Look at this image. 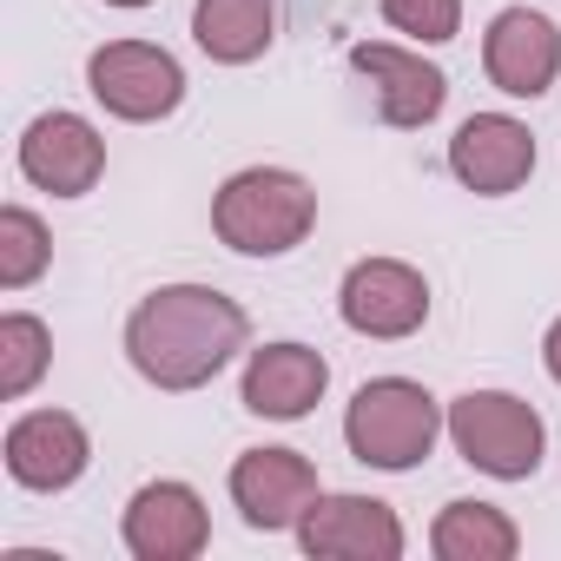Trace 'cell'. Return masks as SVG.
I'll return each instance as SVG.
<instances>
[{
	"mask_svg": "<svg viewBox=\"0 0 561 561\" xmlns=\"http://www.w3.org/2000/svg\"><path fill=\"white\" fill-rule=\"evenodd\" d=\"M251 337L238 298L211 285H159L126 318V357L152 390H205Z\"/></svg>",
	"mask_w": 561,
	"mask_h": 561,
	"instance_id": "cell-1",
	"label": "cell"
},
{
	"mask_svg": "<svg viewBox=\"0 0 561 561\" xmlns=\"http://www.w3.org/2000/svg\"><path fill=\"white\" fill-rule=\"evenodd\" d=\"M311 225H318V192H311V179H298L285 165L231 172L211 198V231L244 257H285L311 238Z\"/></svg>",
	"mask_w": 561,
	"mask_h": 561,
	"instance_id": "cell-2",
	"label": "cell"
},
{
	"mask_svg": "<svg viewBox=\"0 0 561 561\" xmlns=\"http://www.w3.org/2000/svg\"><path fill=\"white\" fill-rule=\"evenodd\" d=\"M443 430H449L443 403H436L423 383H410V377H377V383H364V390L351 397V410H344V443H351V456H357L364 469H390V476L416 469V462L436 449Z\"/></svg>",
	"mask_w": 561,
	"mask_h": 561,
	"instance_id": "cell-3",
	"label": "cell"
},
{
	"mask_svg": "<svg viewBox=\"0 0 561 561\" xmlns=\"http://www.w3.org/2000/svg\"><path fill=\"white\" fill-rule=\"evenodd\" d=\"M449 443L469 469H482L495 482H528L541 469L548 423L535 403H522L508 390H469L449 403Z\"/></svg>",
	"mask_w": 561,
	"mask_h": 561,
	"instance_id": "cell-4",
	"label": "cell"
},
{
	"mask_svg": "<svg viewBox=\"0 0 561 561\" xmlns=\"http://www.w3.org/2000/svg\"><path fill=\"white\" fill-rule=\"evenodd\" d=\"M87 87H93V100H100L113 119L146 126V119L179 113V100H185V67H179L165 47H152V41H106V47H93V60H87Z\"/></svg>",
	"mask_w": 561,
	"mask_h": 561,
	"instance_id": "cell-5",
	"label": "cell"
},
{
	"mask_svg": "<svg viewBox=\"0 0 561 561\" xmlns=\"http://www.w3.org/2000/svg\"><path fill=\"white\" fill-rule=\"evenodd\" d=\"M337 311L357 337H377V344H397V337H416L423 318H430V285L423 271L403 264V257H357L344 271V291H337Z\"/></svg>",
	"mask_w": 561,
	"mask_h": 561,
	"instance_id": "cell-6",
	"label": "cell"
},
{
	"mask_svg": "<svg viewBox=\"0 0 561 561\" xmlns=\"http://www.w3.org/2000/svg\"><path fill=\"white\" fill-rule=\"evenodd\" d=\"M318 495H324L318 489V469L298 449H244L231 462V502H238L244 528H264V535L298 528Z\"/></svg>",
	"mask_w": 561,
	"mask_h": 561,
	"instance_id": "cell-7",
	"label": "cell"
},
{
	"mask_svg": "<svg viewBox=\"0 0 561 561\" xmlns=\"http://www.w3.org/2000/svg\"><path fill=\"white\" fill-rule=\"evenodd\" d=\"M298 541L318 561H397L403 554V522L377 495H318L298 522Z\"/></svg>",
	"mask_w": 561,
	"mask_h": 561,
	"instance_id": "cell-8",
	"label": "cell"
},
{
	"mask_svg": "<svg viewBox=\"0 0 561 561\" xmlns=\"http://www.w3.org/2000/svg\"><path fill=\"white\" fill-rule=\"evenodd\" d=\"M482 67L508 100H541L561 73V27L535 8H502L482 34Z\"/></svg>",
	"mask_w": 561,
	"mask_h": 561,
	"instance_id": "cell-9",
	"label": "cell"
},
{
	"mask_svg": "<svg viewBox=\"0 0 561 561\" xmlns=\"http://www.w3.org/2000/svg\"><path fill=\"white\" fill-rule=\"evenodd\" d=\"M351 67L377 87V113H383V126H397V133H423V126L443 113V100H449L443 67H430V60L410 54V47L357 41V47H351Z\"/></svg>",
	"mask_w": 561,
	"mask_h": 561,
	"instance_id": "cell-10",
	"label": "cell"
},
{
	"mask_svg": "<svg viewBox=\"0 0 561 561\" xmlns=\"http://www.w3.org/2000/svg\"><path fill=\"white\" fill-rule=\"evenodd\" d=\"M21 172H27V185H41L54 198H80L106 172V139L80 113H41L21 133Z\"/></svg>",
	"mask_w": 561,
	"mask_h": 561,
	"instance_id": "cell-11",
	"label": "cell"
},
{
	"mask_svg": "<svg viewBox=\"0 0 561 561\" xmlns=\"http://www.w3.org/2000/svg\"><path fill=\"white\" fill-rule=\"evenodd\" d=\"M449 172L482 198H508L535 172V133L508 113H476L449 139Z\"/></svg>",
	"mask_w": 561,
	"mask_h": 561,
	"instance_id": "cell-12",
	"label": "cell"
},
{
	"mask_svg": "<svg viewBox=\"0 0 561 561\" xmlns=\"http://www.w3.org/2000/svg\"><path fill=\"white\" fill-rule=\"evenodd\" d=\"M87 456H93V443H87L80 416H67V410H27L8 430V476L21 489L60 495L87 476Z\"/></svg>",
	"mask_w": 561,
	"mask_h": 561,
	"instance_id": "cell-13",
	"label": "cell"
},
{
	"mask_svg": "<svg viewBox=\"0 0 561 561\" xmlns=\"http://www.w3.org/2000/svg\"><path fill=\"white\" fill-rule=\"evenodd\" d=\"M126 548L139 561H192L211 541V515L192 482H146L126 502Z\"/></svg>",
	"mask_w": 561,
	"mask_h": 561,
	"instance_id": "cell-14",
	"label": "cell"
},
{
	"mask_svg": "<svg viewBox=\"0 0 561 561\" xmlns=\"http://www.w3.org/2000/svg\"><path fill=\"white\" fill-rule=\"evenodd\" d=\"M324 390H331V364H324L311 344H264V351H251L244 383H238L244 410H251V416H271V423L311 416Z\"/></svg>",
	"mask_w": 561,
	"mask_h": 561,
	"instance_id": "cell-15",
	"label": "cell"
},
{
	"mask_svg": "<svg viewBox=\"0 0 561 561\" xmlns=\"http://www.w3.org/2000/svg\"><path fill=\"white\" fill-rule=\"evenodd\" d=\"M192 41L218 67H251L277 41V0H198L192 8Z\"/></svg>",
	"mask_w": 561,
	"mask_h": 561,
	"instance_id": "cell-16",
	"label": "cell"
},
{
	"mask_svg": "<svg viewBox=\"0 0 561 561\" xmlns=\"http://www.w3.org/2000/svg\"><path fill=\"white\" fill-rule=\"evenodd\" d=\"M436 561H508L522 548V528L495 502H449L430 528Z\"/></svg>",
	"mask_w": 561,
	"mask_h": 561,
	"instance_id": "cell-17",
	"label": "cell"
},
{
	"mask_svg": "<svg viewBox=\"0 0 561 561\" xmlns=\"http://www.w3.org/2000/svg\"><path fill=\"white\" fill-rule=\"evenodd\" d=\"M47 364H54V337H47L41 318H27V311H8V318H0V397L21 403V397L47 377Z\"/></svg>",
	"mask_w": 561,
	"mask_h": 561,
	"instance_id": "cell-18",
	"label": "cell"
},
{
	"mask_svg": "<svg viewBox=\"0 0 561 561\" xmlns=\"http://www.w3.org/2000/svg\"><path fill=\"white\" fill-rule=\"evenodd\" d=\"M54 244H47V225L27 211V205H8L0 211V291H27L34 277L47 271Z\"/></svg>",
	"mask_w": 561,
	"mask_h": 561,
	"instance_id": "cell-19",
	"label": "cell"
},
{
	"mask_svg": "<svg viewBox=\"0 0 561 561\" xmlns=\"http://www.w3.org/2000/svg\"><path fill=\"white\" fill-rule=\"evenodd\" d=\"M377 8L397 34H410L423 47H443L462 34V0H377Z\"/></svg>",
	"mask_w": 561,
	"mask_h": 561,
	"instance_id": "cell-20",
	"label": "cell"
},
{
	"mask_svg": "<svg viewBox=\"0 0 561 561\" xmlns=\"http://www.w3.org/2000/svg\"><path fill=\"white\" fill-rule=\"evenodd\" d=\"M541 364H548V377L561 383V318L548 324V337H541Z\"/></svg>",
	"mask_w": 561,
	"mask_h": 561,
	"instance_id": "cell-21",
	"label": "cell"
},
{
	"mask_svg": "<svg viewBox=\"0 0 561 561\" xmlns=\"http://www.w3.org/2000/svg\"><path fill=\"white\" fill-rule=\"evenodd\" d=\"M106 8H152V0H106Z\"/></svg>",
	"mask_w": 561,
	"mask_h": 561,
	"instance_id": "cell-22",
	"label": "cell"
}]
</instances>
